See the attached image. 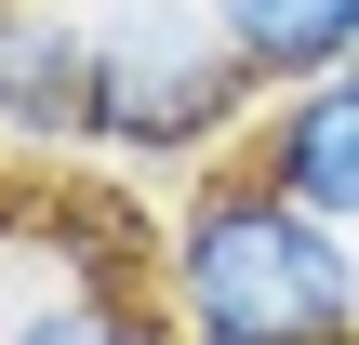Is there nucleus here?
<instances>
[{"label": "nucleus", "instance_id": "f257e3e1", "mask_svg": "<svg viewBox=\"0 0 359 345\" xmlns=\"http://www.w3.org/2000/svg\"><path fill=\"white\" fill-rule=\"evenodd\" d=\"M160 306L187 319V345H359V239L226 160L160 226Z\"/></svg>", "mask_w": 359, "mask_h": 345}, {"label": "nucleus", "instance_id": "20e7f679", "mask_svg": "<svg viewBox=\"0 0 359 345\" xmlns=\"http://www.w3.org/2000/svg\"><path fill=\"white\" fill-rule=\"evenodd\" d=\"M240 160H253L266 186H293L320 226L359 239V66L306 80V93H266V120L240 133Z\"/></svg>", "mask_w": 359, "mask_h": 345}, {"label": "nucleus", "instance_id": "f03ea898", "mask_svg": "<svg viewBox=\"0 0 359 345\" xmlns=\"http://www.w3.org/2000/svg\"><path fill=\"white\" fill-rule=\"evenodd\" d=\"M80 27H93V160L173 173L266 120L213 0H80Z\"/></svg>", "mask_w": 359, "mask_h": 345}, {"label": "nucleus", "instance_id": "39448f33", "mask_svg": "<svg viewBox=\"0 0 359 345\" xmlns=\"http://www.w3.org/2000/svg\"><path fill=\"white\" fill-rule=\"evenodd\" d=\"M226 13V53L253 66V93H306L359 66V0H213Z\"/></svg>", "mask_w": 359, "mask_h": 345}, {"label": "nucleus", "instance_id": "423d86ee", "mask_svg": "<svg viewBox=\"0 0 359 345\" xmlns=\"http://www.w3.org/2000/svg\"><path fill=\"white\" fill-rule=\"evenodd\" d=\"M0 345H187V319L160 293H120V279H40L0 306Z\"/></svg>", "mask_w": 359, "mask_h": 345}, {"label": "nucleus", "instance_id": "7ed1b4c3", "mask_svg": "<svg viewBox=\"0 0 359 345\" xmlns=\"http://www.w3.org/2000/svg\"><path fill=\"white\" fill-rule=\"evenodd\" d=\"M0 146H93V27L80 0H0Z\"/></svg>", "mask_w": 359, "mask_h": 345}]
</instances>
